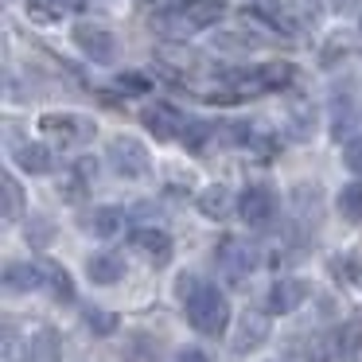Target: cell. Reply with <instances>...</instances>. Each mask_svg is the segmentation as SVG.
Here are the masks:
<instances>
[{
	"label": "cell",
	"mask_w": 362,
	"mask_h": 362,
	"mask_svg": "<svg viewBox=\"0 0 362 362\" xmlns=\"http://www.w3.org/2000/svg\"><path fill=\"white\" fill-rule=\"evenodd\" d=\"M51 238H55V226H47V222H35V226H32V238H28V242L43 250V245H47Z\"/></svg>",
	"instance_id": "obj_35"
},
{
	"label": "cell",
	"mask_w": 362,
	"mask_h": 362,
	"mask_svg": "<svg viewBox=\"0 0 362 362\" xmlns=\"http://www.w3.org/2000/svg\"><path fill=\"white\" fill-rule=\"evenodd\" d=\"M4 288L8 292L43 288V265H32V261H8V265H4Z\"/></svg>",
	"instance_id": "obj_16"
},
{
	"label": "cell",
	"mask_w": 362,
	"mask_h": 362,
	"mask_svg": "<svg viewBox=\"0 0 362 362\" xmlns=\"http://www.w3.org/2000/svg\"><path fill=\"white\" fill-rule=\"evenodd\" d=\"M339 335H343V346L351 358H358L362 354V320H346L343 327H339Z\"/></svg>",
	"instance_id": "obj_29"
},
{
	"label": "cell",
	"mask_w": 362,
	"mask_h": 362,
	"mask_svg": "<svg viewBox=\"0 0 362 362\" xmlns=\"http://www.w3.org/2000/svg\"><path fill=\"white\" fill-rule=\"evenodd\" d=\"M40 129L55 144H78V141H90V136H94V121H82V117H74V113H43Z\"/></svg>",
	"instance_id": "obj_7"
},
{
	"label": "cell",
	"mask_w": 362,
	"mask_h": 362,
	"mask_svg": "<svg viewBox=\"0 0 362 362\" xmlns=\"http://www.w3.org/2000/svg\"><path fill=\"white\" fill-rule=\"evenodd\" d=\"M66 8H86V0H63Z\"/></svg>",
	"instance_id": "obj_38"
},
{
	"label": "cell",
	"mask_w": 362,
	"mask_h": 362,
	"mask_svg": "<svg viewBox=\"0 0 362 362\" xmlns=\"http://www.w3.org/2000/svg\"><path fill=\"white\" fill-rule=\"evenodd\" d=\"M343 164L351 168L354 175H362V136H351V141H346V148H343Z\"/></svg>",
	"instance_id": "obj_33"
},
{
	"label": "cell",
	"mask_w": 362,
	"mask_h": 362,
	"mask_svg": "<svg viewBox=\"0 0 362 362\" xmlns=\"http://www.w3.org/2000/svg\"><path fill=\"white\" fill-rule=\"evenodd\" d=\"M211 136H214V125H206V121H191V125H183L180 141H183V148H187L191 156H203L206 144H211Z\"/></svg>",
	"instance_id": "obj_23"
},
{
	"label": "cell",
	"mask_w": 362,
	"mask_h": 362,
	"mask_svg": "<svg viewBox=\"0 0 362 362\" xmlns=\"http://www.w3.org/2000/svg\"><path fill=\"white\" fill-rule=\"evenodd\" d=\"M238 218L250 230H269L276 218V191L269 183H250L238 195Z\"/></svg>",
	"instance_id": "obj_2"
},
{
	"label": "cell",
	"mask_w": 362,
	"mask_h": 362,
	"mask_svg": "<svg viewBox=\"0 0 362 362\" xmlns=\"http://www.w3.org/2000/svg\"><path fill=\"white\" fill-rule=\"evenodd\" d=\"M63 358V343H59L55 327H40L28 343V362H59Z\"/></svg>",
	"instance_id": "obj_18"
},
{
	"label": "cell",
	"mask_w": 362,
	"mask_h": 362,
	"mask_svg": "<svg viewBox=\"0 0 362 362\" xmlns=\"http://www.w3.org/2000/svg\"><path fill=\"white\" fill-rule=\"evenodd\" d=\"M257 74H261V86L265 90H284L296 78V66L292 63H269V66H257Z\"/></svg>",
	"instance_id": "obj_26"
},
{
	"label": "cell",
	"mask_w": 362,
	"mask_h": 362,
	"mask_svg": "<svg viewBox=\"0 0 362 362\" xmlns=\"http://www.w3.org/2000/svg\"><path fill=\"white\" fill-rule=\"evenodd\" d=\"M110 164L121 180H141V175H148L152 160H148V148H144L136 136H113L110 141Z\"/></svg>",
	"instance_id": "obj_4"
},
{
	"label": "cell",
	"mask_w": 362,
	"mask_h": 362,
	"mask_svg": "<svg viewBox=\"0 0 362 362\" xmlns=\"http://www.w3.org/2000/svg\"><path fill=\"white\" fill-rule=\"evenodd\" d=\"M117 86L125 90V94H148V90H152V78H148V74H136V71H125V74L117 78Z\"/></svg>",
	"instance_id": "obj_32"
},
{
	"label": "cell",
	"mask_w": 362,
	"mask_h": 362,
	"mask_svg": "<svg viewBox=\"0 0 362 362\" xmlns=\"http://www.w3.org/2000/svg\"><path fill=\"white\" fill-rule=\"evenodd\" d=\"M175 362H206V354L195 351V346H187V351H180V358H175Z\"/></svg>",
	"instance_id": "obj_37"
},
{
	"label": "cell",
	"mask_w": 362,
	"mask_h": 362,
	"mask_svg": "<svg viewBox=\"0 0 362 362\" xmlns=\"http://www.w3.org/2000/svg\"><path fill=\"white\" fill-rule=\"evenodd\" d=\"M0 211H4V222H16L24 214V187L16 183L12 172L0 175Z\"/></svg>",
	"instance_id": "obj_22"
},
{
	"label": "cell",
	"mask_w": 362,
	"mask_h": 362,
	"mask_svg": "<svg viewBox=\"0 0 362 362\" xmlns=\"http://www.w3.org/2000/svg\"><path fill=\"white\" fill-rule=\"evenodd\" d=\"M308 281H296V276H284V281H276L273 288L265 292V308L273 315H288V312H296L300 304L308 300Z\"/></svg>",
	"instance_id": "obj_9"
},
{
	"label": "cell",
	"mask_w": 362,
	"mask_h": 362,
	"mask_svg": "<svg viewBox=\"0 0 362 362\" xmlns=\"http://www.w3.org/2000/svg\"><path fill=\"white\" fill-rule=\"evenodd\" d=\"M214 265L230 276V281H242L257 269V250H253L245 238H222L218 250H214Z\"/></svg>",
	"instance_id": "obj_5"
},
{
	"label": "cell",
	"mask_w": 362,
	"mask_h": 362,
	"mask_svg": "<svg viewBox=\"0 0 362 362\" xmlns=\"http://www.w3.org/2000/svg\"><path fill=\"white\" fill-rule=\"evenodd\" d=\"M183 312H187V323L203 335H222L230 327V304L222 296L218 284H206L199 281L195 288L183 296Z\"/></svg>",
	"instance_id": "obj_1"
},
{
	"label": "cell",
	"mask_w": 362,
	"mask_h": 362,
	"mask_svg": "<svg viewBox=\"0 0 362 362\" xmlns=\"http://www.w3.org/2000/svg\"><path fill=\"white\" fill-rule=\"evenodd\" d=\"M304 362H351V354H346L343 346V335L335 331H315V335H308L304 343Z\"/></svg>",
	"instance_id": "obj_10"
},
{
	"label": "cell",
	"mask_w": 362,
	"mask_h": 362,
	"mask_svg": "<svg viewBox=\"0 0 362 362\" xmlns=\"http://www.w3.org/2000/svg\"><path fill=\"white\" fill-rule=\"evenodd\" d=\"M269 331H273V312H261V308H250V312L238 315V327L230 335V351L234 354H253L257 346L269 343Z\"/></svg>",
	"instance_id": "obj_3"
},
{
	"label": "cell",
	"mask_w": 362,
	"mask_h": 362,
	"mask_svg": "<svg viewBox=\"0 0 362 362\" xmlns=\"http://www.w3.org/2000/svg\"><path fill=\"white\" fill-rule=\"evenodd\" d=\"M323 191L315 187V183H296L292 187V211H296L300 222H308V226H315V222L323 218Z\"/></svg>",
	"instance_id": "obj_14"
},
{
	"label": "cell",
	"mask_w": 362,
	"mask_h": 362,
	"mask_svg": "<svg viewBox=\"0 0 362 362\" xmlns=\"http://www.w3.org/2000/svg\"><path fill=\"white\" fill-rule=\"evenodd\" d=\"M43 288H47L51 300H59V304H71L74 300V281L59 261H43Z\"/></svg>",
	"instance_id": "obj_19"
},
{
	"label": "cell",
	"mask_w": 362,
	"mask_h": 362,
	"mask_svg": "<svg viewBox=\"0 0 362 362\" xmlns=\"http://www.w3.org/2000/svg\"><path fill=\"white\" fill-rule=\"evenodd\" d=\"M214 47H218V51H245V47H250V40H245V35H238V32H226V35H218V40H214Z\"/></svg>",
	"instance_id": "obj_34"
},
{
	"label": "cell",
	"mask_w": 362,
	"mask_h": 362,
	"mask_svg": "<svg viewBox=\"0 0 362 362\" xmlns=\"http://www.w3.org/2000/svg\"><path fill=\"white\" fill-rule=\"evenodd\" d=\"M82 320H86V327L94 331V335H102V339H105V335H113V331L121 327L117 315L105 312V308H98V304H86V308H82Z\"/></svg>",
	"instance_id": "obj_25"
},
{
	"label": "cell",
	"mask_w": 362,
	"mask_h": 362,
	"mask_svg": "<svg viewBox=\"0 0 362 362\" xmlns=\"http://www.w3.org/2000/svg\"><path fill=\"white\" fill-rule=\"evenodd\" d=\"M74 172L82 175L86 183H94V175H98V160H90V156H82L78 164H74Z\"/></svg>",
	"instance_id": "obj_36"
},
{
	"label": "cell",
	"mask_w": 362,
	"mask_h": 362,
	"mask_svg": "<svg viewBox=\"0 0 362 362\" xmlns=\"http://www.w3.org/2000/svg\"><path fill=\"white\" fill-rule=\"evenodd\" d=\"M238 211V199L230 187H222V183H214V187H206L203 195H199V214L211 222H226L230 214Z\"/></svg>",
	"instance_id": "obj_13"
},
{
	"label": "cell",
	"mask_w": 362,
	"mask_h": 362,
	"mask_svg": "<svg viewBox=\"0 0 362 362\" xmlns=\"http://www.w3.org/2000/svg\"><path fill=\"white\" fill-rule=\"evenodd\" d=\"M133 250L141 253L144 261H152V265H168V261H172V238L160 226H141L133 234Z\"/></svg>",
	"instance_id": "obj_11"
},
{
	"label": "cell",
	"mask_w": 362,
	"mask_h": 362,
	"mask_svg": "<svg viewBox=\"0 0 362 362\" xmlns=\"http://www.w3.org/2000/svg\"><path fill=\"white\" fill-rule=\"evenodd\" d=\"M4 362H28V346L24 339H16L12 323H4Z\"/></svg>",
	"instance_id": "obj_30"
},
{
	"label": "cell",
	"mask_w": 362,
	"mask_h": 362,
	"mask_svg": "<svg viewBox=\"0 0 362 362\" xmlns=\"http://www.w3.org/2000/svg\"><path fill=\"white\" fill-rule=\"evenodd\" d=\"M175 8L183 12V20H187L191 28H211V24H218L222 16H226V4L222 0H180Z\"/></svg>",
	"instance_id": "obj_17"
},
{
	"label": "cell",
	"mask_w": 362,
	"mask_h": 362,
	"mask_svg": "<svg viewBox=\"0 0 362 362\" xmlns=\"http://www.w3.org/2000/svg\"><path fill=\"white\" fill-rule=\"evenodd\" d=\"M141 125L148 129L156 141H172V136L183 133L180 110H172L168 102H148V105H144V110H141Z\"/></svg>",
	"instance_id": "obj_8"
},
{
	"label": "cell",
	"mask_w": 362,
	"mask_h": 362,
	"mask_svg": "<svg viewBox=\"0 0 362 362\" xmlns=\"http://www.w3.org/2000/svg\"><path fill=\"white\" fill-rule=\"evenodd\" d=\"M292 133H296V136H312L315 133V110L308 102L292 110Z\"/></svg>",
	"instance_id": "obj_31"
},
{
	"label": "cell",
	"mask_w": 362,
	"mask_h": 362,
	"mask_svg": "<svg viewBox=\"0 0 362 362\" xmlns=\"http://www.w3.org/2000/svg\"><path fill=\"white\" fill-rule=\"evenodd\" d=\"M358 32H362V12H358Z\"/></svg>",
	"instance_id": "obj_39"
},
{
	"label": "cell",
	"mask_w": 362,
	"mask_h": 362,
	"mask_svg": "<svg viewBox=\"0 0 362 362\" xmlns=\"http://www.w3.org/2000/svg\"><path fill=\"white\" fill-rule=\"evenodd\" d=\"M160 358V343L148 335H136V343L125 351V362H156Z\"/></svg>",
	"instance_id": "obj_28"
},
{
	"label": "cell",
	"mask_w": 362,
	"mask_h": 362,
	"mask_svg": "<svg viewBox=\"0 0 362 362\" xmlns=\"http://www.w3.org/2000/svg\"><path fill=\"white\" fill-rule=\"evenodd\" d=\"M323 20V4L320 0H288L281 8V24L288 32H315Z\"/></svg>",
	"instance_id": "obj_12"
},
{
	"label": "cell",
	"mask_w": 362,
	"mask_h": 362,
	"mask_svg": "<svg viewBox=\"0 0 362 362\" xmlns=\"http://www.w3.org/2000/svg\"><path fill=\"white\" fill-rule=\"evenodd\" d=\"M63 0H28V16L35 20V24H55L59 16H63Z\"/></svg>",
	"instance_id": "obj_27"
},
{
	"label": "cell",
	"mask_w": 362,
	"mask_h": 362,
	"mask_svg": "<svg viewBox=\"0 0 362 362\" xmlns=\"http://www.w3.org/2000/svg\"><path fill=\"white\" fill-rule=\"evenodd\" d=\"M74 43H78V51L90 59V63H98V66H110L113 59H117V35L113 32H105L102 24H78L74 28Z\"/></svg>",
	"instance_id": "obj_6"
},
{
	"label": "cell",
	"mask_w": 362,
	"mask_h": 362,
	"mask_svg": "<svg viewBox=\"0 0 362 362\" xmlns=\"http://www.w3.org/2000/svg\"><path fill=\"white\" fill-rule=\"evenodd\" d=\"M16 160H20V168H24V172H32V175H47L51 164H55V160H51V144H40V141L20 144Z\"/></svg>",
	"instance_id": "obj_21"
},
{
	"label": "cell",
	"mask_w": 362,
	"mask_h": 362,
	"mask_svg": "<svg viewBox=\"0 0 362 362\" xmlns=\"http://www.w3.org/2000/svg\"><path fill=\"white\" fill-rule=\"evenodd\" d=\"M125 218L129 214L121 206H94L90 211V230H94V238H117L125 230Z\"/></svg>",
	"instance_id": "obj_20"
},
{
	"label": "cell",
	"mask_w": 362,
	"mask_h": 362,
	"mask_svg": "<svg viewBox=\"0 0 362 362\" xmlns=\"http://www.w3.org/2000/svg\"><path fill=\"white\" fill-rule=\"evenodd\" d=\"M339 214H343L346 222H354V226H362V180L346 183V187L339 191Z\"/></svg>",
	"instance_id": "obj_24"
},
{
	"label": "cell",
	"mask_w": 362,
	"mask_h": 362,
	"mask_svg": "<svg viewBox=\"0 0 362 362\" xmlns=\"http://www.w3.org/2000/svg\"><path fill=\"white\" fill-rule=\"evenodd\" d=\"M86 276H90V284H117L121 276H125V257L113 253V250L94 253V257L86 261Z\"/></svg>",
	"instance_id": "obj_15"
}]
</instances>
